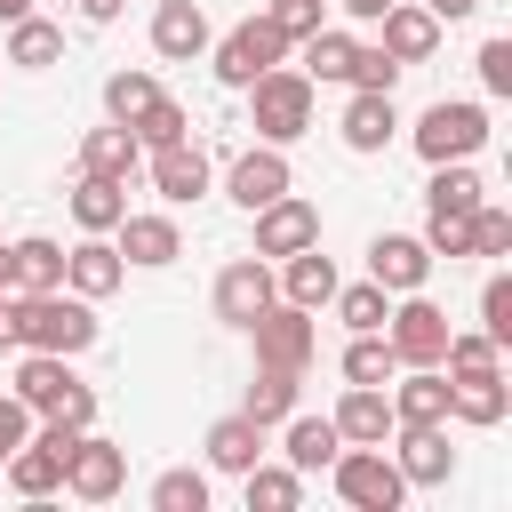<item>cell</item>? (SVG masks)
I'll use <instances>...</instances> for the list:
<instances>
[{
  "instance_id": "6da1fadb",
  "label": "cell",
  "mask_w": 512,
  "mask_h": 512,
  "mask_svg": "<svg viewBox=\"0 0 512 512\" xmlns=\"http://www.w3.org/2000/svg\"><path fill=\"white\" fill-rule=\"evenodd\" d=\"M96 336L104 328H96V304L88 296H72V288L16 296V352H64V360H80Z\"/></svg>"
},
{
  "instance_id": "7a4b0ae2",
  "label": "cell",
  "mask_w": 512,
  "mask_h": 512,
  "mask_svg": "<svg viewBox=\"0 0 512 512\" xmlns=\"http://www.w3.org/2000/svg\"><path fill=\"white\" fill-rule=\"evenodd\" d=\"M32 416H56V424H96V384H80L72 376V360L64 352H16V384H8Z\"/></svg>"
},
{
  "instance_id": "3957f363",
  "label": "cell",
  "mask_w": 512,
  "mask_h": 512,
  "mask_svg": "<svg viewBox=\"0 0 512 512\" xmlns=\"http://www.w3.org/2000/svg\"><path fill=\"white\" fill-rule=\"evenodd\" d=\"M248 128H256V144H296L304 128H312V80L296 72V64H272V72H256L248 88Z\"/></svg>"
},
{
  "instance_id": "277c9868",
  "label": "cell",
  "mask_w": 512,
  "mask_h": 512,
  "mask_svg": "<svg viewBox=\"0 0 512 512\" xmlns=\"http://www.w3.org/2000/svg\"><path fill=\"white\" fill-rule=\"evenodd\" d=\"M488 136H496V128H488V104H472V96H440V104H424L416 128H408V144H416L424 168H440V160H480Z\"/></svg>"
},
{
  "instance_id": "5b68a950",
  "label": "cell",
  "mask_w": 512,
  "mask_h": 512,
  "mask_svg": "<svg viewBox=\"0 0 512 512\" xmlns=\"http://www.w3.org/2000/svg\"><path fill=\"white\" fill-rule=\"evenodd\" d=\"M208 64H216V80H224V88H248L256 72L288 64V40H280V24L256 8V16H240L224 40H208Z\"/></svg>"
},
{
  "instance_id": "8992f818",
  "label": "cell",
  "mask_w": 512,
  "mask_h": 512,
  "mask_svg": "<svg viewBox=\"0 0 512 512\" xmlns=\"http://www.w3.org/2000/svg\"><path fill=\"white\" fill-rule=\"evenodd\" d=\"M448 312L424 296V288H408V296H392V312H384V344L400 352V368H440V352H448Z\"/></svg>"
},
{
  "instance_id": "52a82bcc",
  "label": "cell",
  "mask_w": 512,
  "mask_h": 512,
  "mask_svg": "<svg viewBox=\"0 0 512 512\" xmlns=\"http://www.w3.org/2000/svg\"><path fill=\"white\" fill-rule=\"evenodd\" d=\"M328 480H336V496H344L352 512H400V504H408V480H400V464H392L384 448H336Z\"/></svg>"
},
{
  "instance_id": "ba28073f",
  "label": "cell",
  "mask_w": 512,
  "mask_h": 512,
  "mask_svg": "<svg viewBox=\"0 0 512 512\" xmlns=\"http://www.w3.org/2000/svg\"><path fill=\"white\" fill-rule=\"evenodd\" d=\"M240 336H256V360H264V368H312V352H320L312 312H304V304H280V296H272Z\"/></svg>"
},
{
  "instance_id": "9c48e42d",
  "label": "cell",
  "mask_w": 512,
  "mask_h": 512,
  "mask_svg": "<svg viewBox=\"0 0 512 512\" xmlns=\"http://www.w3.org/2000/svg\"><path fill=\"white\" fill-rule=\"evenodd\" d=\"M64 488H72L80 504H112V496L128 488V448H120V440H104V432L88 424V432L64 448Z\"/></svg>"
},
{
  "instance_id": "30bf717a",
  "label": "cell",
  "mask_w": 512,
  "mask_h": 512,
  "mask_svg": "<svg viewBox=\"0 0 512 512\" xmlns=\"http://www.w3.org/2000/svg\"><path fill=\"white\" fill-rule=\"evenodd\" d=\"M144 176H152V192H160L168 208H192V200L216 184V160H208V144H200V136H176V144L144 152Z\"/></svg>"
},
{
  "instance_id": "8fae6325",
  "label": "cell",
  "mask_w": 512,
  "mask_h": 512,
  "mask_svg": "<svg viewBox=\"0 0 512 512\" xmlns=\"http://www.w3.org/2000/svg\"><path fill=\"white\" fill-rule=\"evenodd\" d=\"M280 192H296V168H288L280 144H248V152H232V168H224V200H232L240 216H256V208L280 200Z\"/></svg>"
},
{
  "instance_id": "7c38bea8",
  "label": "cell",
  "mask_w": 512,
  "mask_h": 512,
  "mask_svg": "<svg viewBox=\"0 0 512 512\" xmlns=\"http://www.w3.org/2000/svg\"><path fill=\"white\" fill-rule=\"evenodd\" d=\"M272 296H280V280H272V264L248 248V256H232V264L216 272V288H208V312H216L224 328H248V320H256Z\"/></svg>"
},
{
  "instance_id": "4fadbf2b",
  "label": "cell",
  "mask_w": 512,
  "mask_h": 512,
  "mask_svg": "<svg viewBox=\"0 0 512 512\" xmlns=\"http://www.w3.org/2000/svg\"><path fill=\"white\" fill-rule=\"evenodd\" d=\"M112 248H120V264H136V272H168V264L184 256V232H176L168 208H128V216L112 224Z\"/></svg>"
},
{
  "instance_id": "5bb4252c",
  "label": "cell",
  "mask_w": 512,
  "mask_h": 512,
  "mask_svg": "<svg viewBox=\"0 0 512 512\" xmlns=\"http://www.w3.org/2000/svg\"><path fill=\"white\" fill-rule=\"evenodd\" d=\"M392 464H400L408 488H448V480H456L448 424H392Z\"/></svg>"
},
{
  "instance_id": "9a60e30c",
  "label": "cell",
  "mask_w": 512,
  "mask_h": 512,
  "mask_svg": "<svg viewBox=\"0 0 512 512\" xmlns=\"http://www.w3.org/2000/svg\"><path fill=\"white\" fill-rule=\"evenodd\" d=\"M312 240H320V208H312L304 192H280V200L256 208V256H264V264L296 256V248H312Z\"/></svg>"
},
{
  "instance_id": "2e32d148",
  "label": "cell",
  "mask_w": 512,
  "mask_h": 512,
  "mask_svg": "<svg viewBox=\"0 0 512 512\" xmlns=\"http://www.w3.org/2000/svg\"><path fill=\"white\" fill-rule=\"evenodd\" d=\"M432 248H424V232H376L368 240V280L384 288V296H408V288H424L432 280Z\"/></svg>"
},
{
  "instance_id": "e0dca14e",
  "label": "cell",
  "mask_w": 512,
  "mask_h": 512,
  "mask_svg": "<svg viewBox=\"0 0 512 512\" xmlns=\"http://www.w3.org/2000/svg\"><path fill=\"white\" fill-rule=\"evenodd\" d=\"M376 48L400 56V64H432V56H440V16H432L424 0H392V8L376 16Z\"/></svg>"
},
{
  "instance_id": "ac0fdd59",
  "label": "cell",
  "mask_w": 512,
  "mask_h": 512,
  "mask_svg": "<svg viewBox=\"0 0 512 512\" xmlns=\"http://www.w3.org/2000/svg\"><path fill=\"white\" fill-rule=\"evenodd\" d=\"M448 416L472 424V432H496L512 416V376L504 368H472V376H448Z\"/></svg>"
},
{
  "instance_id": "d6986e66",
  "label": "cell",
  "mask_w": 512,
  "mask_h": 512,
  "mask_svg": "<svg viewBox=\"0 0 512 512\" xmlns=\"http://www.w3.org/2000/svg\"><path fill=\"white\" fill-rule=\"evenodd\" d=\"M120 280H128V264H120L112 232H80V248H64V288H72V296L104 304V296H112Z\"/></svg>"
},
{
  "instance_id": "ffe728a7",
  "label": "cell",
  "mask_w": 512,
  "mask_h": 512,
  "mask_svg": "<svg viewBox=\"0 0 512 512\" xmlns=\"http://www.w3.org/2000/svg\"><path fill=\"white\" fill-rule=\"evenodd\" d=\"M328 424L344 432V448H384L392 440V392L384 384H344V400L328 408Z\"/></svg>"
},
{
  "instance_id": "44dd1931",
  "label": "cell",
  "mask_w": 512,
  "mask_h": 512,
  "mask_svg": "<svg viewBox=\"0 0 512 512\" xmlns=\"http://www.w3.org/2000/svg\"><path fill=\"white\" fill-rule=\"evenodd\" d=\"M208 8L200 0H160L152 8V56L160 64H192V56H208Z\"/></svg>"
},
{
  "instance_id": "7402d4cb",
  "label": "cell",
  "mask_w": 512,
  "mask_h": 512,
  "mask_svg": "<svg viewBox=\"0 0 512 512\" xmlns=\"http://www.w3.org/2000/svg\"><path fill=\"white\" fill-rule=\"evenodd\" d=\"M336 136H344V152H384L400 136V104L376 96V88H352L344 112H336Z\"/></svg>"
},
{
  "instance_id": "603a6c76",
  "label": "cell",
  "mask_w": 512,
  "mask_h": 512,
  "mask_svg": "<svg viewBox=\"0 0 512 512\" xmlns=\"http://www.w3.org/2000/svg\"><path fill=\"white\" fill-rule=\"evenodd\" d=\"M392 424H448V368H392Z\"/></svg>"
},
{
  "instance_id": "cb8c5ba5",
  "label": "cell",
  "mask_w": 512,
  "mask_h": 512,
  "mask_svg": "<svg viewBox=\"0 0 512 512\" xmlns=\"http://www.w3.org/2000/svg\"><path fill=\"white\" fill-rule=\"evenodd\" d=\"M272 280H280V304H304V312H320V304L336 296V256H320V240H312V248L280 256V264H272Z\"/></svg>"
},
{
  "instance_id": "d4e9b609",
  "label": "cell",
  "mask_w": 512,
  "mask_h": 512,
  "mask_svg": "<svg viewBox=\"0 0 512 512\" xmlns=\"http://www.w3.org/2000/svg\"><path fill=\"white\" fill-rule=\"evenodd\" d=\"M8 288H16V296H32V288H64V240H48V232L8 240Z\"/></svg>"
},
{
  "instance_id": "484cf974",
  "label": "cell",
  "mask_w": 512,
  "mask_h": 512,
  "mask_svg": "<svg viewBox=\"0 0 512 512\" xmlns=\"http://www.w3.org/2000/svg\"><path fill=\"white\" fill-rule=\"evenodd\" d=\"M200 448H208V472H232V480H240V472L264 456V424L232 408V416H216V424H208V440H200Z\"/></svg>"
},
{
  "instance_id": "4316f807",
  "label": "cell",
  "mask_w": 512,
  "mask_h": 512,
  "mask_svg": "<svg viewBox=\"0 0 512 512\" xmlns=\"http://www.w3.org/2000/svg\"><path fill=\"white\" fill-rule=\"evenodd\" d=\"M0 472H8V488H16V496H24V504H48V496H56V488H64V456H56V448H48V440H16V448H8V464H0Z\"/></svg>"
},
{
  "instance_id": "83f0119b",
  "label": "cell",
  "mask_w": 512,
  "mask_h": 512,
  "mask_svg": "<svg viewBox=\"0 0 512 512\" xmlns=\"http://www.w3.org/2000/svg\"><path fill=\"white\" fill-rule=\"evenodd\" d=\"M80 168H88V176H112V184H128V176L144 168V144H136L120 120H104V128H88V136H80Z\"/></svg>"
},
{
  "instance_id": "f1b7e54d",
  "label": "cell",
  "mask_w": 512,
  "mask_h": 512,
  "mask_svg": "<svg viewBox=\"0 0 512 512\" xmlns=\"http://www.w3.org/2000/svg\"><path fill=\"white\" fill-rule=\"evenodd\" d=\"M280 424H288V432H280V456H288L296 472H328V464H336V448H344V432H336L328 416H296V408H288Z\"/></svg>"
},
{
  "instance_id": "f546056e",
  "label": "cell",
  "mask_w": 512,
  "mask_h": 512,
  "mask_svg": "<svg viewBox=\"0 0 512 512\" xmlns=\"http://www.w3.org/2000/svg\"><path fill=\"white\" fill-rule=\"evenodd\" d=\"M0 64H16V72H48V64H64V24H48V16H16Z\"/></svg>"
},
{
  "instance_id": "4dcf8cb0",
  "label": "cell",
  "mask_w": 512,
  "mask_h": 512,
  "mask_svg": "<svg viewBox=\"0 0 512 512\" xmlns=\"http://www.w3.org/2000/svg\"><path fill=\"white\" fill-rule=\"evenodd\" d=\"M480 200H488V184H480L472 160H440L432 184H424V216H472Z\"/></svg>"
},
{
  "instance_id": "1f68e13d",
  "label": "cell",
  "mask_w": 512,
  "mask_h": 512,
  "mask_svg": "<svg viewBox=\"0 0 512 512\" xmlns=\"http://www.w3.org/2000/svg\"><path fill=\"white\" fill-rule=\"evenodd\" d=\"M120 216H128V184L80 168V176H72V224H80V232H112Z\"/></svg>"
},
{
  "instance_id": "d6a6232c",
  "label": "cell",
  "mask_w": 512,
  "mask_h": 512,
  "mask_svg": "<svg viewBox=\"0 0 512 512\" xmlns=\"http://www.w3.org/2000/svg\"><path fill=\"white\" fill-rule=\"evenodd\" d=\"M352 48H360L352 32H336V24H320V32H304V40H296V56H304L296 72H304L312 88H328V80H344V72H352Z\"/></svg>"
},
{
  "instance_id": "836d02e7",
  "label": "cell",
  "mask_w": 512,
  "mask_h": 512,
  "mask_svg": "<svg viewBox=\"0 0 512 512\" xmlns=\"http://www.w3.org/2000/svg\"><path fill=\"white\" fill-rule=\"evenodd\" d=\"M296 384H304V368H264V360H256V376H248V400H240V416H256V424L272 432V424H280V416L296 408Z\"/></svg>"
},
{
  "instance_id": "e575fe53",
  "label": "cell",
  "mask_w": 512,
  "mask_h": 512,
  "mask_svg": "<svg viewBox=\"0 0 512 512\" xmlns=\"http://www.w3.org/2000/svg\"><path fill=\"white\" fill-rule=\"evenodd\" d=\"M240 488H248V512H296V504H304V472H296V464H264V456H256V464L240 472Z\"/></svg>"
},
{
  "instance_id": "d590c367",
  "label": "cell",
  "mask_w": 512,
  "mask_h": 512,
  "mask_svg": "<svg viewBox=\"0 0 512 512\" xmlns=\"http://www.w3.org/2000/svg\"><path fill=\"white\" fill-rule=\"evenodd\" d=\"M344 384H392V368H400V352L384 344V328H360L352 344H344Z\"/></svg>"
},
{
  "instance_id": "8d00e7d4",
  "label": "cell",
  "mask_w": 512,
  "mask_h": 512,
  "mask_svg": "<svg viewBox=\"0 0 512 512\" xmlns=\"http://www.w3.org/2000/svg\"><path fill=\"white\" fill-rule=\"evenodd\" d=\"M128 136L144 144V152H160V144H176V136H192V112L176 104V96H152L136 120H128Z\"/></svg>"
},
{
  "instance_id": "74e56055",
  "label": "cell",
  "mask_w": 512,
  "mask_h": 512,
  "mask_svg": "<svg viewBox=\"0 0 512 512\" xmlns=\"http://www.w3.org/2000/svg\"><path fill=\"white\" fill-rule=\"evenodd\" d=\"M328 312H336V320H344V328L360 336V328H384V312H392V296H384L376 280H352V288L336 280V296H328Z\"/></svg>"
},
{
  "instance_id": "f35d334b",
  "label": "cell",
  "mask_w": 512,
  "mask_h": 512,
  "mask_svg": "<svg viewBox=\"0 0 512 512\" xmlns=\"http://www.w3.org/2000/svg\"><path fill=\"white\" fill-rule=\"evenodd\" d=\"M152 96H160V80H152L144 64H128V72H112V80H104V120H120V128H128Z\"/></svg>"
},
{
  "instance_id": "ab89813d",
  "label": "cell",
  "mask_w": 512,
  "mask_h": 512,
  "mask_svg": "<svg viewBox=\"0 0 512 512\" xmlns=\"http://www.w3.org/2000/svg\"><path fill=\"white\" fill-rule=\"evenodd\" d=\"M152 512H208V472H192V464L160 472L152 480Z\"/></svg>"
},
{
  "instance_id": "60d3db41",
  "label": "cell",
  "mask_w": 512,
  "mask_h": 512,
  "mask_svg": "<svg viewBox=\"0 0 512 512\" xmlns=\"http://www.w3.org/2000/svg\"><path fill=\"white\" fill-rule=\"evenodd\" d=\"M400 72H408L400 56H384L376 40H360V48H352V72H344V88H376V96H392V88H400Z\"/></svg>"
},
{
  "instance_id": "b9f144b4",
  "label": "cell",
  "mask_w": 512,
  "mask_h": 512,
  "mask_svg": "<svg viewBox=\"0 0 512 512\" xmlns=\"http://www.w3.org/2000/svg\"><path fill=\"white\" fill-rule=\"evenodd\" d=\"M472 256H512V208H496V200L472 208Z\"/></svg>"
},
{
  "instance_id": "7bdbcfd3",
  "label": "cell",
  "mask_w": 512,
  "mask_h": 512,
  "mask_svg": "<svg viewBox=\"0 0 512 512\" xmlns=\"http://www.w3.org/2000/svg\"><path fill=\"white\" fill-rule=\"evenodd\" d=\"M480 328L512 352V272H488V288H480Z\"/></svg>"
},
{
  "instance_id": "ee69618b",
  "label": "cell",
  "mask_w": 512,
  "mask_h": 512,
  "mask_svg": "<svg viewBox=\"0 0 512 512\" xmlns=\"http://www.w3.org/2000/svg\"><path fill=\"white\" fill-rule=\"evenodd\" d=\"M264 16H272V24H280V40L296 48L304 32H320V24H328V0H264Z\"/></svg>"
},
{
  "instance_id": "f6af8a7d",
  "label": "cell",
  "mask_w": 512,
  "mask_h": 512,
  "mask_svg": "<svg viewBox=\"0 0 512 512\" xmlns=\"http://www.w3.org/2000/svg\"><path fill=\"white\" fill-rule=\"evenodd\" d=\"M424 248L448 256V264H464L472 256V216H424Z\"/></svg>"
},
{
  "instance_id": "bcb514c9",
  "label": "cell",
  "mask_w": 512,
  "mask_h": 512,
  "mask_svg": "<svg viewBox=\"0 0 512 512\" xmlns=\"http://www.w3.org/2000/svg\"><path fill=\"white\" fill-rule=\"evenodd\" d=\"M472 64H480V88L488 96H512V40H480Z\"/></svg>"
},
{
  "instance_id": "7dc6e473",
  "label": "cell",
  "mask_w": 512,
  "mask_h": 512,
  "mask_svg": "<svg viewBox=\"0 0 512 512\" xmlns=\"http://www.w3.org/2000/svg\"><path fill=\"white\" fill-rule=\"evenodd\" d=\"M32 424H40V416H32V408H24L16 392H0V448H16V440H32Z\"/></svg>"
},
{
  "instance_id": "c3c4849f",
  "label": "cell",
  "mask_w": 512,
  "mask_h": 512,
  "mask_svg": "<svg viewBox=\"0 0 512 512\" xmlns=\"http://www.w3.org/2000/svg\"><path fill=\"white\" fill-rule=\"evenodd\" d=\"M72 8H80V24H112L128 0H72Z\"/></svg>"
},
{
  "instance_id": "681fc988",
  "label": "cell",
  "mask_w": 512,
  "mask_h": 512,
  "mask_svg": "<svg viewBox=\"0 0 512 512\" xmlns=\"http://www.w3.org/2000/svg\"><path fill=\"white\" fill-rule=\"evenodd\" d=\"M0 352H16V288H0Z\"/></svg>"
},
{
  "instance_id": "f907efd6",
  "label": "cell",
  "mask_w": 512,
  "mask_h": 512,
  "mask_svg": "<svg viewBox=\"0 0 512 512\" xmlns=\"http://www.w3.org/2000/svg\"><path fill=\"white\" fill-rule=\"evenodd\" d=\"M328 8H344V16H352V24H376V16H384V8H392V0H328Z\"/></svg>"
},
{
  "instance_id": "816d5d0a",
  "label": "cell",
  "mask_w": 512,
  "mask_h": 512,
  "mask_svg": "<svg viewBox=\"0 0 512 512\" xmlns=\"http://www.w3.org/2000/svg\"><path fill=\"white\" fill-rule=\"evenodd\" d=\"M424 8H432V16H440V24H464V16H472V8H480V0H424Z\"/></svg>"
},
{
  "instance_id": "f5cc1de1",
  "label": "cell",
  "mask_w": 512,
  "mask_h": 512,
  "mask_svg": "<svg viewBox=\"0 0 512 512\" xmlns=\"http://www.w3.org/2000/svg\"><path fill=\"white\" fill-rule=\"evenodd\" d=\"M16 16H32V0H0V24H16Z\"/></svg>"
},
{
  "instance_id": "db71d44e",
  "label": "cell",
  "mask_w": 512,
  "mask_h": 512,
  "mask_svg": "<svg viewBox=\"0 0 512 512\" xmlns=\"http://www.w3.org/2000/svg\"><path fill=\"white\" fill-rule=\"evenodd\" d=\"M0 288H8V240H0Z\"/></svg>"
},
{
  "instance_id": "11a10c76",
  "label": "cell",
  "mask_w": 512,
  "mask_h": 512,
  "mask_svg": "<svg viewBox=\"0 0 512 512\" xmlns=\"http://www.w3.org/2000/svg\"><path fill=\"white\" fill-rule=\"evenodd\" d=\"M0 464H8V448H0Z\"/></svg>"
}]
</instances>
